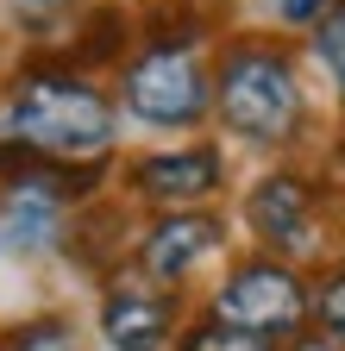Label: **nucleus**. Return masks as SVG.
I'll return each mask as SVG.
<instances>
[{
	"label": "nucleus",
	"instance_id": "16",
	"mask_svg": "<svg viewBox=\"0 0 345 351\" xmlns=\"http://www.w3.org/2000/svg\"><path fill=\"white\" fill-rule=\"evenodd\" d=\"M276 7V25H289V32H308L326 7H339V0H270Z\"/></svg>",
	"mask_w": 345,
	"mask_h": 351
},
{
	"label": "nucleus",
	"instance_id": "5",
	"mask_svg": "<svg viewBox=\"0 0 345 351\" xmlns=\"http://www.w3.org/2000/svg\"><path fill=\"white\" fill-rule=\"evenodd\" d=\"M320 207H326V195H320L314 176L270 169V176H257V182L245 189V226H251L257 251L308 263V257H320V232H326Z\"/></svg>",
	"mask_w": 345,
	"mask_h": 351
},
{
	"label": "nucleus",
	"instance_id": "4",
	"mask_svg": "<svg viewBox=\"0 0 345 351\" xmlns=\"http://www.w3.org/2000/svg\"><path fill=\"white\" fill-rule=\"evenodd\" d=\"M308 289L314 282L301 276V263L270 257V251H251V257H239L233 270L213 282L201 314L220 320V326H239L251 339L289 345L295 332H308Z\"/></svg>",
	"mask_w": 345,
	"mask_h": 351
},
{
	"label": "nucleus",
	"instance_id": "6",
	"mask_svg": "<svg viewBox=\"0 0 345 351\" xmlns=\"http://www.w3.org/2000/svg\"><path fill=\"white\" fill-rule=\"evenodd\" d=\"M226 251V219L207 213V207H157L145 226L132 232V270L163 282V289H182L207 257Z\"/></svg>",
	"mask_w": 345,
	"mask_h": 351
},
{
	"label": "nucleus",
	"instance_id": "9",
	"mask_svg": "<svg viewBox=\"0 0 345 351\" xmlns=\"http://www.w3.org/2000/svg\"><path fill=\"white\" fill-rule=\"evenodd\" d=\"M69 207L38 195V189H0V251L7 257H45L63 251Z\"/></svg>",
	"mask_w": 345,
	"mask_h": 351
},
{
	"label": "nucleus",
	"instance_id": "7",
	"mask_svg": "<svg viewBox=\"0 0 345 351\" xmlns=\"http://www.w3.org/2000/svg\"><path fill=\"white\" fill-rule=\"evenodd\" d=\"M182 332V289H163L139 270H113L101 295L107 351H169Z\"/></svg>",
	"mask_w": 345,
	"mask_h": 351
},
{
	"label": "nucleus",
	"instance_id": "1",
	"mask_svg": "<svg viewBox=\"0 0 345 351\" xmlns=\"http://www.w3.org/2000/svg\"><path fill=\"white\" fill-rule=\"evenodd\" d=\"M0 138H13L38 157H113L119 107L88 69H75L63 51H32L0 101Z\"/></svg>",
	"mask_w": 345,
	"mask_h": 351
},
{
	"label": "nucleus",
	"instance_id": "8",
	"mask_svg": "<svg viewBox=\"0 0 345 351\" xmlns=\"http://www.w3.org/2000/svg\"><path fill=\"white\" fill-rule=\"evenodd\" d=\"M226 189V151L220 145H169L126 163V195L145 207H207Z\"/></svg>",
	"mask_w": 345,
	"mask_h": 351
},
{
	"label": "nucleus",
	"instance_id": "12",
	"mask_svg": "<svg viewBox=\"0 0 345 351\" xmlns=\"http://www.w3.org/2000/svg\"><path fill=\"white\" fill-rule=\"evenodd\" d=\"M0 351H82V339L63 314H38V320H19L0 332Z\"/></svg>",
	"mask_w": 345,
	"mask_h": 351
},
{
	"label": "nucleus",
	"instance_id": "3",
	"mask_svg": "<svg viewBox=\"0 0 345 351\" xmlns=\"http://www.w3.org/2000/svg\"><path fill=\"white\" fill-rule=\"evenodd\" d=\"M113 107L151 132H195L213 113V69L201 57V44L145 38L139 51H126Z\"/></svg>",
	"mask_w": 345,
	"mask_h": 351
},
{
	"label": "nucleus",
	"instance_id": "10",
	"mask_svg": "<svg viewBox=\"0 0 345 351\" xmlns=\"http://www.w3.org/2000/svg\"><path fill=\"white\" fill-rule=\"evenodd\" d=\"M132 38H139V19L119 7V0H101V7H88V13H75V32H69V44H63V57L75 63V69H119L126 63V51H132Z\"/></svg>",
	"mask_w": 345,
	"mask_h": 351
},
{
	"label": "nucleus",
	"instance_id": "15",
	"mask_svg": "<svg viewBox=\"0 0 345 351\" xmlns=\"http://www.w3.org/2000/svg\"><path fill=\"white\" fill-rule=\"evenodd\" d=\"M75 7H82V0H13V19H19V32H25V38L45 44V38L69 32Z\"/></svg>",
	"mask_w": 345,
	"mask_h": 351
},
{
	"label": "nucleus",
	"instance_id": "14",
	"mask_svg": "<svg viewBox=\"0 0 345 351\" xmlns=\"http://www.w3.org/2000/svg\"><path fill=\"white\" fill-rule=\"evenodd\" d=\"M169 351H283V345H270V339H251V332H239V326H220V320H189L182 332H176V345Z\"/></svg>",
	"mask_w": 345,
	"mask_h": 351
},
{
	"label": "nucleus",
	"instance_id": "11",
	"mask_svg": "<svg viewBox=\"0 0 345 351\" xmlns=\"http://www.w3.org/2000/svg\"><path fill=\"white\" fill-rule=\"evenodd\" d=\"M308 51H314V63L326 69L333 95L345 101V0H339V7H326V13L308 25Z\"/></svg>",
	"mask_w": 345,
	"mask_h": 351
},
{
	"label": "nucleus",
	"instance_id": "13",
	"mask_svg": "<svg viewBox=\"0 0 345 351\" xmlns=\"http://www.w3.org/2000/svg\"><path fill=\"white\" fill-rule=\"evenodd\" d=\"M308 320H314L326 339H339V345H345V257H339V263H326L320 282L308 289Z\"/></svg>",
	"mask_w": 345,
	"mask_h": 351
},
{
	"label": "nucleus",
	"instance_id": "2",
	"mask_svg": "<svg viewBox=\"0 0 345 351\" xmlns=\"http://www.w3.org/2000/svg\"><path fill=\"white\" fill-rule=\"evenodd\" d=\"M213 119L251 151H283L308 132L301 63L270 32H233L213 51Z\"/></svg>",
	"mask_w": 345,
	"mask_h": 351
},
{
	"label": "nucleus",
	"instance_id": "18",
	"mask_svg": "<svg viewBox=\"0 0 345 351\" xmlns=\"http://www.w3.org/2000/svg\"><path fill=\"white\" fill-rule=\"evenodd\" d=\"M339 163H345V138H339Z\"/></svg>",
	"mask_w": 345,
	"mask_h": 351
},
{
	"label": "nucleus",
	"instance_id": "17",
	"mask_svg": "<svg viewBox=\"0 0 345 351\" xmlns=\"http://www.w3.org/2000/svg\"><path fill=\"white\" fill-rule=\"evenodd\" d=\"M283 351H345V345H339V339H326V332H295Z\"/></svg>",
	"mask_w": 345,
	"mask_h": 351
}]
</instances>
